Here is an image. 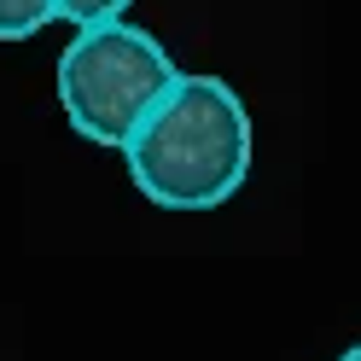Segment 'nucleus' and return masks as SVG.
Masks as SVG:
<instances>
[{"label":"nucleus","instance_id":"obj_2","mask_svg":"<svg viewBox=\"0 0 361 361\" xmlns=\"http://www.w3.org/2000/svg\"><path fill=\"white\" fill-rule=\"evenodd\" d=\"M169 47L140 24H82L59 53V105L82 140L94 146H123L134 123L169 94L175 82Z\"/></svg>","mask_w":361,"mask_h":361},{"label":"nucleus","instance_id":"obj_3","mask_svg":"<svg viewBox=\"0 0 361 361\" xmlns=\"http://www.w3.org/2000/svg\"><path fill=\"white\" fill-rule=\"evenodd\" d=\"M53 24V0H0V41H30Z\"/></svg>","mask_w":361,"mask_h":361},{"label":"nucleus","instance_id":"obj_5","mask_svg":"<svg viewBox=\"0 0 361 361\" xmlns=\"http://www.w3.org/2000/svg\"><path fill=\"white\" fill-rule=\"evenodd\" d=\"M338 361H361V344H355V350H344V355H338Z\"/></svg>","mask_w":361,"mask_h":361},{"label":"nucleus","instance_id":"obj_1","mask_svg":"<svg viewBox=\"0 0 361 361\" xmlns=\"http://www.w3.org/2000/svg\"><path fill=\"white\" fill-rule=\"evenodd\" d=\"M128 175L164 210H216L251 169V111L221 76H175L123 140Z\"/></svg>","mask_w":361,"mask_h":361},{"label":"nucleus","instance_id":"obj_4","mask_svg":"<svg viewBox=\"0 0 361 361\" xmlns=\"http://www.w3.org/2000/svg\"><path fill=\"white\" fill-rule=\"evenodd\" d=\"M134 6V0H53V18H64V24H111V18H123Z\"/></svg>","mask_w":361,"mask_h":361}]
</instances>
